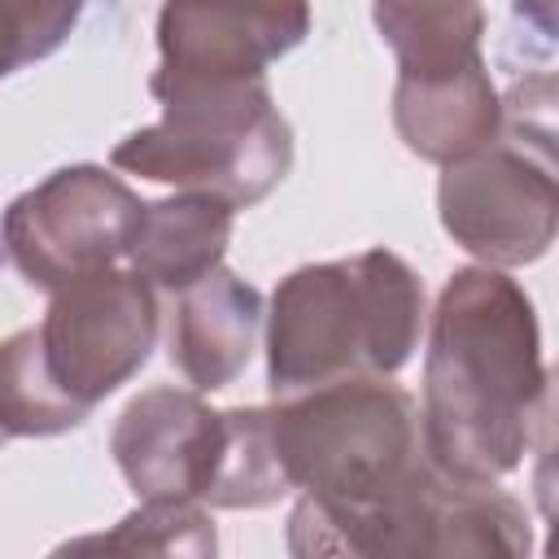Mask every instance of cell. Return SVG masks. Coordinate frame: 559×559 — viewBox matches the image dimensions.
<instances>
[{
	"instance_id": "obj_1",
	"label": "cell",
	"mask_w": 559,
	"mask_h": 559,
	"mask_svg": "<svg viewBox=\"0 0 559 559\" xmlns=\"http://www.w3.org/2000/svg\"><path fill=\"white\" fill-rule=\"evenodd\" d=\"M546 411L528 293L498 266L454 271L437 297L424 354L419 437L428 459L463 480H498L520 467Z\"/></svg>"
},
{
	"instance_id": "obj_2",
	"label": "cell",
	"mask_w": 559,
	"mask_h": 559,
	"mask_svg": "<svg viewBox=\"0 0 559 559\" xmlns=\"http://www.w3.org/2000/svg\"><path fill=\"white\" fill-rule=\"evenodd\" d=\"M266 319L271 397L319 384L393 376L411 362L424 328V284L389 249L288 271Z\"/></svg>"
},
{
	"instance_id": "obj_3",
	"label": "cell",
	"mask_w": 559,
	"mask_h": 559,
	"mask_svg": "<svg viewBox=\"0 0 559 559\" xmlns=\"http://www.w3.org/2000/svg\"><path fill=\"white\" fill-rule=\"evenodd\" d=\"M293 555H489L533 550V524L520 498L493 480H463L424 459L397 489L367 507H328L310 493L288 515Z\"/></svg>"
},
{
	"instance_id": "obj_4",
	"label": "cell",
	"mask_w": 559,
	"mask_h": 559,
	"mask_svg": "<svg viewBox=\"0 0 559 559\" xmlns=\"http://www.w3.org/2000/svg\"><path fill=\"white\" fill-rule=\"evenodd\" d=\"M114 166L231 210L271 197L293 166V127L262 79L183 87L162 96V118L114 144Z\"/></svg>"
},
{
	"instance_id": "obj_5",
	"label": "cell",
	"mask_w": 559,
	"mask_h": 559,
	"mask_svg": "<svg viewBox=\"0 0 559 559\" xmlns=\"http://www.w3.org/2000/svg\"><path fill=\"white\" fill-rule=\"evenodd\" d=\"M555 79L537 74L502 96V131L441 170L437 214L445 236L485 266L537 262L559 227L555 183Z\"/></svg>"
},
{
	"instance_id": "obj_6",
	"label": "cell",
	"mask_w": 559,
	"mask_h": 559,
	"mask_svg": "<svg viewBox=\"0 0 559 559\" xmlns=\"http://www.w3.org/2000/svg\"><path fill=\"white\" fill-rule=\"evenodd\" d=\"M266 424L288 485L328 507H367L428 459L415 402L389 376L275 397Z\"/></svg>"
},
{
	"instance_id": "obj_7",
	"label": "cell",
	"mask_w": 559,
	"mask_h": 559,
	"mask_svg": "<svg viewBox=\"0 0 559 559\" xmlns=\"http://www.w3.org/2000/svg\"><path fill=\"white\" fill-rule=\"evenodd\" d=\"M140 197L105 166H61L9 201L0 245L35 288H61L127 258Z\"/></svg>"
},
{
	"instance_id": "obj_8",
	"label": "cell",
	"mask_w": 559,
	"mask_h": 559,
	"mask_svg": "<svg viewBox=\"0 0 559 559\" xmlns=\"http://www.w3.org/2000/svg\"><path fill=\"white\" fill-rule=\"evenodd\" d=\"M157 328V288L140 271L105 266L52 288L48 314L35 332L57 389L92 411L148 362Z\"/></svg>"
},
{
	"instance_id": "obj_9",
	"label": "cell",
	"mask_w": 559,
	"mask_h": 559,
	"mask_svg": "<svg viewBox=\"0 0 559 559\" xmlns=\"http://www.w3.org/2000/svg\"><path fill=\"white\" fill-rule=\"evenodd\" d=\"M310 31V0H162L157 70L162 100L183 87L262 79Z\"/></svg>"
},
{
	"instance_id": "obj_10",
	"label": "cell",
	"mask_w": 559,
	"mask_h": 559,
	"mask_svg": "<svg viewBox=\"0 0 559 559\" xmlns=\"http://www.w3.org/2000/svg\"><path fill=\"white\" fill-rule=\"evenodd\" d=\"M227 445V411H210L192 389H144L114 424L109 454L140 498L205 502Z\"/></svg>"
},
{
	"instance_id": "obj_11",
	"label": "cell",
	"mask_w": 559,
	"mask_h": 559,
	"mask_svg": "<svg viewBox=\"0 0 559 559\" xmlns=\"http://www.w3.org/2000/svg\"><path fill=\"white\" fill-rule=\"evenodd\" d=\"M262 314H266L262 293L223 266L179 288V301L166 328V354L175 371L197 393L227 389L258 349Z\"/></svg>"
},
{
	"instance_id": "obj_12",
	"label": "cell",
	"mask_w": 559,
	"mask_h": 559,
	"mask_svg": "<svg viewBox=\"0 0 559 559\" xmlns=\"http://www.w3.org/2000/svg\"><path fill=\"white\" fill-rule=\"evenodd\" d=\"M393 127L402 144L437 166L480 153L502 131V96L489 79L485 57L445 74H397Z\"/></svg>"
},
{
	"instance_id": "obj_13",
	"label": "cell",
	"mask_w": 559,
	"mask_h": 559,
	"mask_svg": "<svg viewBox=\"0 0 559 559\" xmlns=\"http://www.w3.org/2000/svg\"><path fill=\"white\" fill-rule=\"evenodd\" d=\"M236 210L205 192H179L166 201H148L140 210L135 236H131V266L153 288H188L214 266H223V253L231 245Z\"/></svg>"
},
{
	"instance_id": "obj_14",
	"label": "cell",
	"mask_w": 559,
	"mask_h": 559,
	"mask_svg": "<svg viewBox=\"0 0 559 559\" xmlns=\"http://www.w3.org/2000/svg\"><path fill=\"white\" fill-rule=\"evenodd\" d=\"M380 39L397 57V74H445L480 61V0H371Z\"/></svg>"
},
{
	"instance_id": "obj_15",
	"label": "cell",
	"mask_w": 559,
	"mask_h": 559,
	"mask_svg": "<svg viewBox=\"0 0 559 559\" xmlns=\"http://www.w3.org/2000/svg\"><path fill=\"white\" fill-rule=\"evenodd\" d=\"M48 376L39 332L22 328L0 341V432L4 437H57L87 419Z\"/></svg>"
},
{
	"instance_id": "obj_16",
	"label": "cell",
	"mask_w": 559,
	"mask_h": 559,
	"mask_svg": "<svg viewBox=\"0 0 559 559\" xmlns=\"http://www.w3.org/2000/svg\"><path fill=\"white\" fill-rule=\"evenodd\" d=\"M61 550L74 555H214L218 533L201 502L192 498H140L135 511H127L109 533L74 537Z\"/></svg>"
},
{
	"instance_id": "obj_17",
	"label": "cell",
	"mask_w": 559,
	"mask_h": 559,
	"mask_svg": "<svg viewBox=\"0 0 559 559\" xmlns=\"http://www.w3.org/2000/svg\"><path fill=\"white\" fill-rule=\"evenodd\" d=\"M288 489L293 485H288V476L275 459V445H271L266 406H231L223 463H218V476L205 493V507H227V511L271 507Z\"/></svg>"
},
{
	"instance_id": "obj_18",
	"label": "cell",
	"mask_w": 559,
	"mask_h": 559,
	"mask_svg": "<svg viewBox=\"0 0 559 559\" xmlns=\"http://www.w3.org/2000/svg\"><path fill=\"white\" fill-rule=\"evenodd\" d=\"M87 0H0V79L57 52Z\"/></svg>"
},
{
	"instance_id": "obj_19",
	"label": "cell",
	"mask_w": 559,
	"mask_h": 559,
	"mask_svg": "<svg viewBox=\"0 0 559 559\" xmlns=\"http://www.w3.org/2000/svg\"><path fill=\"white\" fill-rule=\"evenodd\" d=\"M515 9H520V13H528V17H533V26H537L542 35H550V31H555V0H515Z\"/></svg>"
},
{
	"instance_id": "obj_20",
	"label": "cell",
	"mask_w": 559,
	"mask_h": 559,
	"mask_svg": "<svg viewBox=\"0 0 559 559\" xmlns=\"http://www.w3.org/2000/svg\"><path fill=\"white\" fill-rule=\"evenodd\" d=\"M4 441H9V437H4V432H0V445H4Z\"/></svg>"
}]
</instances>
